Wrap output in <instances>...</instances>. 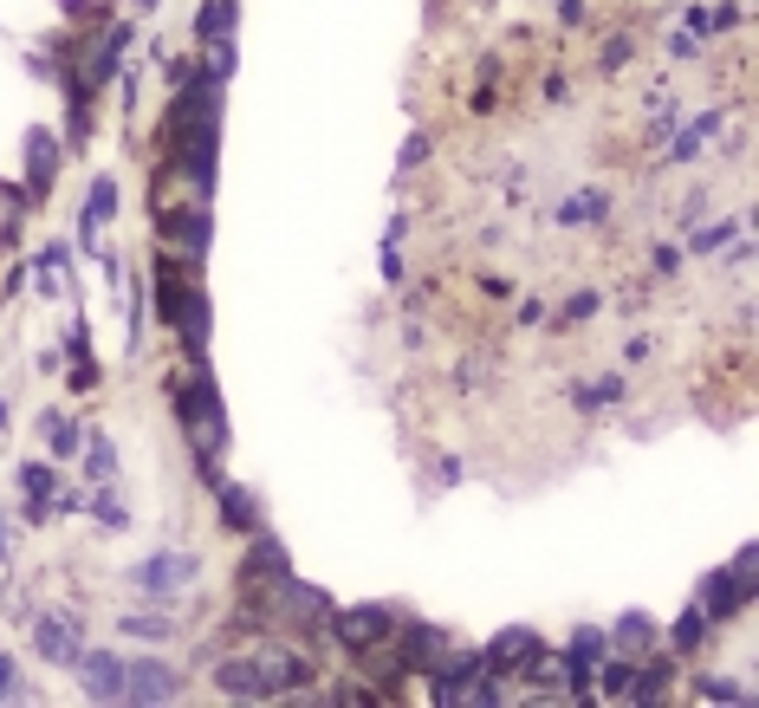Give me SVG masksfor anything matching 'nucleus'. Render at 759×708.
I'll use <instances>...</instances> for the list:
<instances>
[{
	"label": "nucleus",
	"instance_id": "obj_1",
	"mask_svg": "<svg viewBox=\"0 0 759 708\" xmlns=\"http://www.w3.org/2000/svg\"><path fill=\"white\" fill-rule=\"evenodd\" d=\"M214 156H221V78H182L169 118H163V169H182L196 196H214Z\"/></svg>",
	"mask_w": 759,
	"mask_h": 708
},
{
	"label": "nucleus",
	"instance_id": "obj_2",
	"mask_svg": "<svg viewBox=\"0 0 759 708\" xmlns=\"http://www.w3.org/2000/svg\"><path fill=\"white\" fill-rule=\"evenodd\" d=\"M176 417H182L189 455H196V482L214 488V482H221V455H227L234 429H227V403H221V384H214L208 357H196V370L176 384Z\"/></svg>",
	"mask_w": 759,
	"mask_h": 708
},
{
	"label": "nucleus",
	"instance_id": "obj_3",
	"mask_svg": "<svg viewBox=\"0 0 759 708\" xmlns=\"http://www.w3.org/2000/svg\"><path fill=\"white\" fill-rule=\"evenodd\" d=\"M325 631L345 643L350 656L383 650V643L397 638V605H350V611H338V605H332V624H325Z\"/></svg>",
	"mask_w": 759,
	"mask_h": 708
},
{
	"label": "nucleus",
	"instance_id": "obj_4",
	"mask_svg": "<svg viewBox=\"0 0 759 708\" xmlns=\"http://www.w3.org/2000/svg\"><path fill=\"white\" fill-rule=\"evenodd\" d=\"M247 656H254V670H260V683H267V703H279V696H299L305 683H319L312 656H305V650H292V643H254Z\"/></svg>",
	"mask_w": 759,
	"mask_h": 708
},
{
	"label": "nucleus",
	"instance_id": "obj_5",
	"mask_svg": "<svg viewBox=\"0 0 759 708\" xmlns=\"http://www.w3.org/2000/svg\"><path fill=\"white\" fill-rule=\"evenodd\" d=\"M247 540H254V546L241 553V572H234V578H241V598H267L279 578L292 572V560H286V546H279L267 527H254Z\"/></svg>",
	"mask_w": 759,
	"mask_h": 708
},
{
	"label": "nucleus",
	"instance_id": "obj_6",
	"mask_svg": "<svg viewBox=\"0 0 759 708\" xmlns=\"http://www.w3.org/2000/svg\"><path fill=\"white\" fill-rule=\"evenodd\" d=\"M202 572V560L196 553H149V560H137V566L124 572V585L131 591H143V598H176L189 578Z\"/></svg>",
	"mask_w": 759,
	"mask_h": 708
},
{
	"label": "nucleus",
	"instance_id": "obj_7",
	"mask_svg": "<svg viewBox=\"0 0 759 708\" xmlns=\"http://www.w3.org/2000/svg\"><path fill=\"white\" fill-rule=\"evenodd\" d=\"M156 234H163V241H176V254L202 261V254H208V234H214L208 202H163V209H156Z\"/></svg>",
	"mask_w": 759,
	"mask_h": 708
},
{
	"label": "nucleus",
	"instance_id": "obj_8",
	"mask_svg": "<svg viewBox=\"0 0 759 708\" xmlns=\"http://www.w3.org/2000/svg\"><path fill=\"white\" fill-rule=\"evenodd\" d=\"M33 643H40L46 663L71 670V663L85 656V624H78V611H40V618H33Z\"/></svg>",
	"mask_w": 759,
	"mask_h": 708
},
{
	"label": "nucleus",
	"instance_id": "obj_9",
	"mask_svg": "<svg viewBox=\"0 0 759 708\" xmlns=\"http://www.w3.org/2000/svg\"><path fill=\"white\" fill-rule=\"evenodd\" d=\"M754 578H740V572H707L701 578V591H694V605L707 611V624H727V618H740L747 605H754Z\"/></svg>",
	"mask_w": 759,
	"mask_h": 708
},
{
	"label": "nucleus",
	"instance_id": "obj_10",
	"mask_svg": "<svg viewBox=\"0 0 759 708\" xmlns=\"http://www.w3.org/2000/svg\"><path fill=\"white\" fill-rule=\"evenodd\" d=\"M390 650H397V663H403L410 676H428V670H435V663H442V656L455 650V638H448L442 624H410V631L397 624V638H390Z\"/></svg>",
	"mask_w": 759,
	"mask_h": 708
},
{
	"label": "nucleus",
	"instance_id": "obj_11",
	"mask_svg": "<svg viewBox=\"0 0 759 708\" xmlns=\"http://www.w3.org/2000/svg\"><path fill=\"white\" fill-rule=\"evenodd\" d=\"M71 670H78L85 703H124V656H111V650H85Z\"/></svg>",
	"mask_w": 759,
	"mask_h": 708
},
{
	"label": "nucleus",
	"instance_id": "obj_12",
	"mask_svg": "<svg viewBox=\"0 0 759 708\" xmlns=\"http://www.w3.org/2000/svg\"><path fill=\"white\" fill-rule=\"evenodd\" d=\"M533 656H546V643H539V631H526V624H520V631H500V638L481 650V663L493 676H506V683H520V670H526Z\"/></svg>",
	"mask_w": 759,
	"mask_h": 708
},
{
	"label": "nucleus",
	"instance_id": "obj_13",
	"mask_svg": "<svg viewBox=\"0 0 759 708\" xmlns=\"http://www.w3.org/2000/svg\"><path fill=\"white\" fill-rule=\"evenodd\" d=\"M59 163H66V150H59L53 131H26V202H46V196H53Z\"/></svg>",
	"mask_w": 759,
	"mask_h": 708
},
{
	"label": "nucleus",
	"instance_id": "obj_14",
	"mask_svg": "<svg viewBox=\"0 0 759 708\" xmlns=\"http://www.w3.org/2000/svg\"><path fill=\"white\" fill-rule=\"evenodd\" d=\"M124 46H131V20H111V26H104V40H98V46H85L78 78H85L91 91H98V85H111L118 66H124Z\"/></svg>",
	"mask_w": 759,
	"mask_h": 708
},
{
	"label": "nucleus",
	"instance_id": "obj_15",
	"mask_svg": "<svg viewBox=\"0 0 759 708\" xmlns=\"http://www.w3.org/2000/svg\"><path fill=\"white\" fill-rule=\"evenodd\" d=\"M182 696V676L169 663H124V703H176Z\"/></svg>",
	"mask_w": 759,
	"mask_h": 708
},
{
	"label": "nucleus",
	"instance_id": "obj_16",
	"mask_svg": "<svg viewBox=\"0 0 759 708\" xmlns=\"http://www.w3.org/2000/svg\"><path fill=\"white\" fill-rule=\"evenodd\" d=\"M214 689H221L227 703H267V683H260L254 656H221V663H214Z\"/></svg>",
	"mask_w": 759,
	"mask_h": 708
},
{
	"label": "nucleus",
	"instance_id": "obj_17",
	"mask_svg": "<svg viewBox=\"0 0 759 708\" xmlns=\"http://www.w3.org/2000/svg\"><path fill=\"white\" fill-rule=\"evenodd\" d=\"M20 495H26V520L46 527V513H53V500H59V468H53V462H26V468H20Z\"/></svg>",
	"mask_w": 759,
	"mask_h": 708
},
{
	"label": "nucleus",
	"instance_id": "obj_18",
	"mask_svg": "<svg viewBox=\"0 0 759 708\" xmlns=\"http://www.w3.org/2000/svg\"><path fill=\"white\" fill-rule=\"evenodd\" d=\"M118 214V176H91V196H85V214H78V241L91 247Z\"/></svg>",
	"mask_w": 759,
	"mask_h": 708
},
{
	"label": "nucleus",
	"instance_id": "obj_19",
	"mask_svg": "<svg viewBox=\"0 0 759 708\" xmlns=\"http://www.w3.org/2000/svg\"><path fill=\"white\" fill-rule=\"evenodd\" d=\"M214 507H221V527H227V533H254V527H260V500L247 495L241 482H227V475L214 482Z\"/></svg>",
	"mask_w": 759,
	"mask_h": 708
},
{
	"label": "nucleus",
	"instance_id": "obj_20",
	"mask_svg": "<svg viewBox=\"0 0 759 708\" xmlns=\"http://www.w3.org/2000/svg\"><path fill=\"white\" fill-rule=\"evenodd\" d=\"M78 449H85V482H91V488H118V442H111L104 429H91Z\"/></svg>",
	"mask_w": 759,
	"mask_h": 708
},
{
	"label": "nucleus",
	"instance_id": "obj_21",
	"mask_svg": "<svg viewBox=\"0 0 759 708\" xmlns=\"http://www.w3.org/2000/svg\"><path fill=\"white\" fill-rule=\"evenodd\" d=\"M176 332H182V352L189 357H208V332H214V319H208V292L196 286L189 292V306L176 312Z\"/></svg>",
	"mask_w": 759,
	"mask_h": 708
},
{
	"label": "nucleus",
	"instance_id": "obj_22",
	"mask_svg": "<svg viewBox=\"0 0 759 708\" xmlns=\"http://www.w3.org/2000/svg\"><path fill=\"white\" fill-rule=\"evenodd\" d=\"M604 638H611V650H617V656H649V650H656V624H649L643 611H623Z\"/></svg>",
	"mask_w": 759,
	"mask_h": 708
},
{
	"label": "nucleus",
	"instance_id": "obj_23",
	"mask_svg": "<svg viewBox=\"0 0 759 708\" xmlns=\"http://www.w3.org/2000/svg\"><path fill=\"white\" fill-rule=\"evenodd\" d=\"M669 683H676V656H656V663H643V670L629 676V696H623V703H662Z\"/></svg>",
	"mask_w": 759,
	"mask_h": 708
},
{
	"label": "nucleus",
	"instance_id": "obj_24",
	"mask_svg": "<svg viewBox=\"0 0 759 708\" xmlns=\"http://www.w3.org/2000/svg\"><path fill=\"white\" fill-rule=\"evenodd\" d=\"M234 26H241V0H208L202 13H196V40H202V46L234 40Z\"/></svg>",
	"mask_w": 759,
	"mask_h": 708
},
{
	"label": "nucleus",
	"instance_id": "obj_25",
	"mask_svg": "<svg viewBox=\"0 0 759 708\" xmlns=\"http://www.w3.org/2000/svg\"><path fill=\"white\" fill-rule=\"evenodd\" d=\"M604 209H611V196H604V189H584V196L558 202V228H584V221H598Z\"/></svg>",
	"mask_w": 759,
	"mask_h": 708
},
{
	"label": "nucleus",
	"instance_id": "obj_26",
	"mask_svg": "<svg viewBox=\"0 0 759 708\" xmlns=\"http://www.w3.org/2000/svg\"><path fill=\"white\" fill-rule=\"evenodd\" d=\"M85 507H91V520H104V533H124V527H131V507L118 500V488H91Z\"/></svg>",
	"mask_w": 759,
	"mask_h": 708
},
{
	"label": "nucleus",
	"instance_id": "obj_27",
	"mask_svg": "<svg viewBox=\"0 0 759 708\" xmlns=\"http://www.w3.org/2000/svg\"><path fill=\"white\" fill-rule=\"evenodd\" d=\"M701 643H707V611L689 605V611L676 618V631H669V650H682V656H689V650H701Z\"/></svg>",
	"mask_w": 759,
	"mask_h": 708
},
{
	"label": "nucleus",
	"instance_id": "obj_28",
	"mask_svg": "<svg viewBox=\"0 0 759 708\" xmlns=\"http://www.w3.org/2000/svg\"><path fill=\"white\" fill-rule=\"evenodd\" d=\"M118 631H124L131 643H169V638H176V624H169V618H156V611H149V618H143V611H131Z\"/></svg>",
	"mask_w": 759,
	"mask_h": 708
},
{
	"label": "nucleus",
	"instance_id": "obj_29",
	"mask_svg": "<svg viewBox=\"0 0 759 708\" xmlns=\"http://www.w3.org/2000/svg\"><path fill=\"white\" fill-rule=\"evenodd\" d=\"M707 137H721V111H701V118H694V131H682V137H676V163H689V156Z\"/></svg>",
	"mask_w": 759,
	"mask_h": 708
},
{
	"label": "nucleus",
	"instance_id": "obj_30",
	"mask_svg": "<svg viewBox=\"0 0 759 708\" xmlns=\"http://www.w3.org/2000/svg\"><path fill=\"white\" fill-rule=\"evenodd\" d=\"M694 703H754V696L727 676H694Z\"/></svg>",
	"mask_w": 759,
	"mask_h": 708
},
{
	"label": "nucleus",
	"instance_id": "obj_31",
	"mask_svg": "<svg viewBox=\"0 0 759 708\" xmlns=\"http://www.w3.org/2000/svg\"><path fill=\"white\" fill-rule=\"evenodd\" d=\"M46 442H53V455H71V449L85 442V429L71 423V417H59V410H53V417H46Z\"/></svg>",
	"mask_w": 759,
	"mask_h": 708
},
{
	"label": "nucleus",
	"instance_id": "obj_32",
	"mask_svg": "<svg viewBox=\"0 0 759 708\" xmlns=\"http://www.w3.org/2000/svg\"><path fill=\"white\" fill-rule=\"evenodd\" d=\"M623 397V377H598L591 390H578V410H598V403H617Z\"/></svg>",
	"mask_w": 759,
	"mask_h": 708
},
{
	"label": "nucleus",
	"instance_id": "obj_33",
	"mask_svg": "<svg viewBox=\"0 0 759 708\" xmlns=\"http://www.w3.org/2000/svg\"><path fill=\"white\" fill-rule=\"evenodd\" d=\"M734 234H740V221H714V228H701V234H694V254H714V247H727Z\"/></svg>",
	"mask_w": 759,
	"mask_h": 708
},
{
	"label": "nucleus",
	"instance_id": "obj_34",
	"mask_svg": "<svg viewBox=\"0 0 759 708\" xmlns=\"http://www.w3.org/2000/svg\"><path fill=\"white\" fill-rule=\"evenodd\" d=\"M0 703H20V670H13L7 650H0Z\"/></svg>",
	"mask_w": 759,
	"mask_h": 708
},
{
	"label": "nucleus",
	"instance_id": "obj_35",
	"mask_svg": "<svg viewBox=\"0 0 759 708\" xmlns=\"http://www.w3.org/2000/svg\"><path fill=\"white\" fill-rule=\"evenodd\" d=\"M598 66H604V71H623V66H629V33H617V40L604 46V59H598Z\"/></svg>",
	"mask_w": 759,
	"mask_h": 708
},
{
	"label": "nucleus",
	"instance_id": "obj_36",
	"mask_svg": "<svg viewBox=\"0 0 759 708\" xmlns=\"http://www.w3.org/2000/svg\"><path fill=\"white\" fill-rule=\"evenodd\" d=\"M591 312H598V292H578V299H571V306H565V325H584V319H591Z\"/></svg>",
	"mask_w": 759,
	"mask_h": 708
},
{
	"label": "nucleus",
	"instance_id": "obj_37",
	"mask_svg": "<svg viewBox=\"0 0 759 708\" xmlns=\"http://www.w3.org/2000/svg\"><path fill=\"white\" fill-rule=\"evenodd\" d=\"M422 156H428V131H415V137L403 143V169H422Z\"/></svg>",
	"mask_w": 759,
	"mask_h": 708
},
{
	"label": "nucleus",
	"instance_id": "obj_38",
	"mask_svg": "<svg viewBox=\"0 0 759 708\" xmlns=\"http://www.w3.org/2000/svg\"><path fill=\"white\" fill-rule=\"evenodd\" d=\"M558 13H565V20H584V0H558Z\"/></svg>",
	"mask_w": 759,
	"mask_h": 708
},
{
	"label": "nucleus",
	"instance_id": "obj_39",
	"mask_svg": "<svg viewBox=\"0 0 759 708\" xmlns=\"http://www.w3.org/2000/svg\"><path fill=\"white\" fill-rule=\"evenodd\" d=\"M7 553H13V533H7V520H0V560H7Z\"/></svg>",
	"mask_w": 759,
	"mask_h": 708
},
{
	"label": "nucleus",
	"instance_id": "obj_40",
	"mask_svg": "<svg viewBox=\"0 0 759 708\" xmlns=\"http://www.w3.org/2000/svg\"><path fill=\"white\" fill-rule=\"evenodd\" d=\"M0 429H7V397H0Z\"/></svg>",
	"mask_w": 759,
	"mask_h": 708
}]
</instances>
